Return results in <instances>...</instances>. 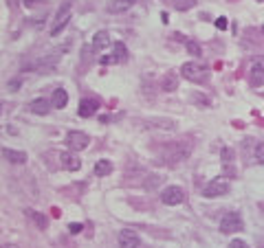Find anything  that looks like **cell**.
Listing matches in <instances>:
<instances>
[{
    "instance_id": "obj_17",
    "label": "cell",
    "mask_w": 264,
    "mask_h": 248,
    "mask_svg": "<svg viewBox=\"0 0 264 248\" xmlns=\"http://www.w3.org/2000/svg\"><path fill=\"white\" fill-rule=\"evenodd\" d=\"M110 171H112V163H110V160L102 158V160H97V163H95V176L104 178V176H110Z\"/></svg>"
},
{
    "instance_id": "obj_27",
    "label": "cell",
    "mask_w": 264,
    "mask_h": 248,
    "mask_svg": "<svg viewBox=\"0 0 264 248\" xmlns=\"http://www.w3.org/2000/svg\"><path fill=\"white\" fill-rule=\"evenodd\" d=\"M22 3H24V7H36V5L42 3V0H22Z\"/></svg>"
},
{
    "instance_id": "obj_19",
    "label": "cell",
    "mask_w": 264,
    "mask_h": 248,
    "mask_svg": "<svg viewBox=\"0 0 264 248\" xmlns=\"http://www.w3.org/2000/svg\"><path fill=\"white\" fill-rule=\"evenodd\" d=\"M196 7V0H174V9L178 11H189Z\"/></svg>"
},
{
    "instance_id": "obj_14",
    "label": "cell",
    "mask_w": 264,
    "mask_h": 248,
    "mask_svg": "<svg viewBox=\"0 0 264 248\" xmlns=\"http://www.w3.org/2000/svg\"><path fill=\"white\" fill-rule=\"evenodd\" d=\"M3 156L9 160V163H13V165L26 163V154L24 152H16V150H9V147H5V150H3Z\"/></svg>"
},
{
    "instance_id": "obj_22",
    "label": "cell",
    "mask_w": 264,
    "mask_h": 248,
    "mask_svg": "<svg viewBox=\"0 0 264 248\" xmlns=\"http://www.w3.org/2000/svg\"><path fill=\"white\" fill-rule=\"evenodd\" d=\"M163 86H165V90H174V88H176V79H174V75L165 77V82H163Z\"/></svg>"
},
{
    "instance_id": "obj_21",
    "label": "cell",
    "mask_w": 264,
    "mask_h": 248,
    "mask_svg": "<svg viewBox=\"0 0 264 248\" xmlns=\"http://www.w3.org/2000/svg\"><path fill=\"white\" fill-rule=\"evenodd\" d=\"M185 49H187V51L191 53V55H196V57L203 53V51H201V46H198L196 42H191V40H189V42H185Z\"/></svg>"
},
{
    "instance_id": "obj_16",
    "label": "cell",
    "mask_w": 264,
    "mask_h": 248,
    "mask_svg": "<svg viewBox=\"0 0 264 248\" xmlns=\"http://www.w3.org/2000/svg\"><path fill=\"white\" fill-rule=\"evenodd\" d=\"M251 84L255 86V88H260V86H264V66L262 64H253L251 66Z\"/></svg>"
},
{
    "instance_id": "obj_12",
    "label": "cell",
    "mask_w": 264,
    "mask_h": 248,
    "mask_svg": "<svg viewBox=\"0 0 264 248\" xmlns=\"http://www.w3.org/2000/svg\"><path fill=\"white\" fill-rule=\"evenodd\" d=\"M66 103H69V92H66L64 88H55L53 90V97H51V105L57 110L66 108Z\"/></svg>"
},
{
    "instance_id": "obj_25",
    "label": "cell",
    "mask_w": 264,
    "mask_h": 248,
    "mask_svg": "<svg viewBox=\"0 0 264 248\" xmlns=\"http://www.w3.org/2000/svg\"><path fill=\"white\" fill-rule=\"evenodd\" d=\"M229 248H249V246H247V244H244V242H242V239H234V242H231V244H229Z\"/></svg>"
},
{
    "instance_id": "obj_13",
    "label": "cell",
    "mask_w": 264,
    "mask_h": 248,
    "mask_svg": "<svg viewBox=\"0 0 264 248\" xmlns=\"http://www.w3.org/2000/svg\"><path fill=\"white\" fill-rule=\"evenodd\" d=\"M137 0H110L108 3V11L110 13H125L128 9L135 7Z\"/></svg>"
},
{
    "instance_id": "obj_28",
    "label": "cell",
    "mask_w": 264,
    "mask_h": 248,
    "mask_svg": "<svg viewBox=\"0 0 264 248\" xmlns=\"http://www.w3.org/2000/svg\"><path fill=\"white\" fill-rule=\"evenodd\" d=\"M7 5H9V9H16V7H18V0H7Z\"/></svg>"
},
{
    "instance_id": "obj_26",
    "label": "cell",
    "mask_w": 264,
    "mask_h": 248,
    "mask_svg": "<svg viewBox=\"0 0 264 248\" xmlns=\"http://www.w3.org/2000/svg\"><path fill=\"white\" fill-rule=\"evenodd\" d=\"M216 26H218V29H227V18H218Z\"/></svg>"
},
{
    "instance_id": "obj_6",
    "label": "cell",
    "mask_w": 264,
    "mask_h": 248,
    "mask_svg": "<svg viewBox=\"0 0 264 248\" xmlns=\"http://www.w3.org/2000/svg\"><path fill=\"white\" fill-rule=\"evenodd\" d=\"M125 57H128V49H125V44L123 42H115V44H112V53H110V55H104L102 59H99V64H102V66L119 64V62H123Z\"/></svg>"
},
{
    "instance_id": "obj_11",
    "label": "cell",
    "mask_w": 264,
    "mask_h": 248,
    "mask_svg": "<svg viewBox=\"0 0 264 248\" xmlns=\"http://www.w3.org/2000/svg\"><path fill=\"white\" fill-rule=\"evenodd\" d=\"M112 42H110V33L108 31H97L95 33V38H92V49L95 51H104V49H108Z\"/></svg>"
},
{
    "instance_id": "obj_24",
    "label": "cell",
    "mask_w": 264,
    "mask_h": 248,
    "mask_svg": "<svg viewBox=\"0 0 264 248\" xmlns=\"http://www.w3.org/2000/svg\"><path fill=\"white\" fill-rule=\"evenodd\" d=\"M82 229H84V226H82V224H77V222L69 224V231H71V235H77V233H82Z\"/></svg>"
},
{
    "instance_id": "obj_23",
    "label": "cell",
    "mask_w": 264,
    "mask_h": 248,
    "mask_svg": "<svg viewBox=\"0 0 264 248\" xmlns=\"http://www.w3.org/2000/svg\"><path fill=\"white\" fill-rule=\"evenodd\" d=\"M20 84H22V79L16 77V79H11V82L7 84V88H9V90H18V88H20Z\"/></svg>"
},
{
    "instance_id": "obj_8",
    "label": "cell",
    "mask_w": 264,
    "mask_h": 248,
    "mask_svg": "<svg viewBox=\"0 0 264 248\" xmlns=\"http://www.w3.org/2000/svg\"><path fill=\"white\" fill-rule=\"evenodd\" d=\"M119 246L121 248H139L141 246V237H139L132 229H123V231H119Z\"/></svg>"
},
{
    "instance_id": "obj_7",
    "label": "cell",
    "mask_w": 264,
    "mask_h": 248,
    "mask_svg": "<svg viewBox=\"0 0 264 248\" xmlns=\"http://www.w3.org/2000/svg\"><path fill=\"white\" fill-rule=\"evenodd\" d=\"M69 20H71V5L66 3L64 7H59L57 16H55V20H53V24H51V36H59L64 26L69 24Z\"/></svg>"
},
{
    "instance_id": "obj_9",
    "label": "cell",
    "mask_w": 264,
    "mask_h": 248,
    "mask_svg": "<svg viewBox=\"0 0 264 248\" xmlns=\"http://www.w3.org/2000/svg\"><path fill=\"white\" fill-rule=\"evenodd\" d=\"M59 165H62L66 171H77L79 167H82V160H79L77 154H73V152H62L59 154Z\"/></svg>"
},
{
    "instance_id": "obj_29",
    "label": "cell",
    "mask_w": 264,
    "mask_h": 248,
    "mask_svg": "<svg viewBox=\"0 0 264 248\" xmlns=\"http://www.w3.org/2000/svg\"><path fill=\"white\" fill-rule=\"evenodd\" d=\"M257 3H264V0H257Z\"/></svg>"
},
{
    "instance_id": "obj_30",
    "label": "cell",
    "mask_w": 264,
    "mask_h": 248,
    "mask_svg": "<svg viewBox=\"0 0 264 248\" xmlns=\"http://www.w3.org/2000/svg\"><path fill=\"white\" fill-rule=\"evenodd\" d=\"M262 33H264V26H262Z\"/></svg>"
},
{
    "instance_id": "obj_15",
    "label": "cell",
    "mask_w": 264,
    "mask_h": 248,
    "mask_svg": "<svg viewBox=\"0 0 264 248\" xmlns=\"http://www.w3.org/2000/svg\"><path fill=\"white\" fill-rule=\"evenodd\" d=\"M49 110H51V101H46V99H33L31 101V112L33 115L44 117V115H49Z\"/></svg>"
},
{
    "instance_id": "obj_20",
    "label": "cell",
    "mask_w": 264,
    "mask_h": 248,
    "mask_svg": "<svg viewBox=\"0 0 264 248\" xmlns=\"http://www.w3.org/2000/svg\"><path fill=\"white\" fill-rule=\"evenodd\" d=\"M253 158H255V163L264 165V143L255 145V150H253Z\"/></svg>"
},
{
    "instance_id": "obj_2",
    "label": "cell",
    "mask_w": 264,
    "mask_h": 248,
    "mask_svg": "<svg viewBox=\"0 0 264 248\" xmlns=\"http://www.w3.org/2000/svg\"><path fill=\"white\" fill-rule=\"evenodd\" d=\"M161 200H163V204H168V206H176V204H181L183 200H185V191H183V187H178V185H170V187H165V189L161 191Z\"/></svg>"
},
{
    "instance_id": "obj_3",
    "label": "cell",
    "mask_w": 264,
    "mask_h": 248,
    "mask_svg": "<svg viewBox=\"0 0 264 248\" xmlns=\"http://www.w3.org/2000/svg\"><path fill=\"white\" fill-rule=\"evenodd\" d=\"M229 189H231L229 180L214 178V180H211V183L203 189V196H205V198H218V196H224V193H229Z\"/></svg>"
},
{
    "instance_id": "obj_5",
    "label": "cell",
    "mask_w": 264,
    "mask_h": 248,
    "mask_svg": "<svg viewBox=\"0 0 264 248\" xmlns=\"http://www.w3.org/2000/svg\"><path fill=\"white\" fill-rule=\"evenodd\" d=\"M66 145H69L73 152H82V150H86V147L90 145V138H88V134L73 130V132L66 134Z\"/></svg>"
},
{
    "instance_id": "obj_18",
    "label": "cell",
    "mask_w": 264,
    "mask_h": 248,
    "mask_svg": "<svg viewBox=\"0 0 264 248\" xmlns=\"http://www.w3.org/2000/svg\"><path fill=\"white\" fill-rule=\"evenodd\" d=\"M26 216H29V218L33 220V222H36V224L40 226V229H46V224H49V220H46V218L42 216V213H38V211H33V209H26Z\"/></svg>"
},
{
    "instance_id": "obj_1",
    "label": "cell",
    "mask_w": 264,
    "mask_h": 248,
    "mask_svg": "<svg viewBox=\"0 0 264 248\" xmlns=\"http://www.w3.org/2000/svg\"><path fill=\"white\" fill-rule=\"evenodd\" d=\"M181 75L187 79V82H194V84H201L207 79V66L198 64V62H185L181 66Z\"/></svg>"
},
{
    "instance_id": "obj_10",
    "label": "cell",
    "mask_w": 264,
    "mask_h": 248,
    "mask_svg": "<svg viewBox=\"0 0 264 248\" xmlns=\"http://www.w3.org/2000/svg\"><path fill=\"white\" fill-rule=\"evenodd\" d=\"M97 108H99V103L95 101V99H82V101H79V108H77V115L88 119V117L95 115Z\"/></svg>"
},
{
    "instance_id": "obj_4",
    "label": "cell",
    "mask_w": 264,
    "mask_h": 248,
    "mask_svg": "<svg viewBox=\"0 0 264 248\" xmlns=\"http://www.w3.org/2000/svg\"><path fill=\"white\" fill-rule=\"evenodd\" d=\"M242 229H244V222L238 213L229 211L220 218V231L222 233H236V231H242Z\"/></svg>"
}]
</instances>
